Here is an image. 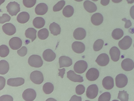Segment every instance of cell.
Returning a JSON list of instances; mask_svg holds the SVG:
<instances>
[{
    "mask_svg": "<svg viewBox=\"0 0 134 101\" xmlns=\"http://www.w3.org/2000/svg\"><path fill=\"white\" fill-rule=\"evenodd\" d=\"M28 63L29 65L31 67L39 68L42 66L43 62L40 56L37 55H33L29 57Z\"/></svg>",
    "mask_w": 134,
    "mask_h": 101,
    "instance_id": "1",
    "label": "cell"
},
{
    "mask_svg": "<svg viewBox=\"0 0 134 101\" xmlns=\"http://www.w3.org/2000/svg\"><path fill=\"white\" fill-rule=\"evenodd\" d=\"M7 11L12 16H16L20 11V5L15 1L10 2L6 7Z\"/></svg>",
    "mask_w": 134,
    "mask_h": 101,
    "instance_id": "2",
    "label": "cell"
},
{
    "mask_svg": "<svg viewBox=\"0 0 134 101\" xmlns=\"http://www.w3.org/2000/svg\"><path fill=\"white\" fill-rule=\"evenodd\" d=\"M31 81L36 84H40L42 83L44 80L43 74L39 71L35 70L32 72L30 76Z\"/></svg>",
    "mask_w": 134,
    "mask_h": 101,
    "instance_id": "3",
    "label": "cell"
},
{
    "mask_svg": "<svg viewBox=\"0 0 134 101\" xmlns=\"http://www.w3.org/2000/svg\"><path fill=\"white\" fill-rule=\"evenodd\" d=\"M88 67L87 63L84 60H80L74 64V69L76 73L82 74L83 73Z\"/></svg>",
    "mask_w": 134,
    "mask_h": 101,
    "instance_id": "4",
    "label": "cell"
},
{
    "mask_svg": "<svg viewBox=\"0 0 134 101\" xmlns=\"http://www.w3.org/2000/svg\"><path fill=\"white\" fill-rule=\"evenodd\" d=\"M22 97L26 101H32L36 98V93L33 89L28 88L25 90L22 94Z\"/></svg>",
    "mask_w": 134,
    "mask_h": 101,
    "instance_id": "5",
    "label": "cell"
},
{
    "mask_svg": "<svg viewBox=\"0 0 134 101\" xmlns=\"http://www.w3.org/2000/svg\"><path fill=\"white\" fill-rule=\"evenodd\" d=\"M98 92V89L96 84H93L89 86L87 88L86 91L87 97L90 99H93L97 96Z\"/></svg>",
    "mask_w": 134,
    "mask_h": 101,
    "instance_id": "6",
    "label": "cell"
},
{
    "mask_svg": "<svg viewBox=\"0 0 134 101\" xmlns=\"http://www.w3.org/2000/svg\"><path fill=\"white\" fill-rule=\"evenodd\" d=\"M127 82V77L123 74H120L118 75L115 78L116 85L118 88H122L125 87Z\"/></svg>",
    "mask_w": 134,
    "mask_h": 101,
    "instance_id": "7",
    "label": "cell"
},
{
    "mask_svg": "<svg viewBox=\"0 0 134 101\" xmlns=\"http://www.w3.org/2000/svg\"><path fill=\"white\" fill-rule=\"evenodd\" d=\"M132 42V39L128 36H125L119 41L118 45L122 49L125 50L128 49L131 46Z\"/></svg>",
    "mask_w": 134,
    "mask_h": 101,
    "instance_id": "8",
    "label": "cell"
},
{
    "mask_svg": "<svg viewBox=\"0 0 134 101\" xmlns=\"http://www.w3.org/2000/svg\"><path fill=\"white\" fill-rule=\"evenodd\" d=\"M99 75L98 70L95 68L90 69L86 74L87 79L90 81H94L96 80L98 78Z\"/></svg>",
    "mask_w": 134,
    "mask_h": 101,
    "instance_id": "9",
    "label": "cell"
},
{
    "mask_svg": "<svg viewBox=\"0 0 134 101\" xmlns=\"http://www.w3.org/2000/svg\"><path fill=\"white\" fill-rule=\"evenodd\" d=\"M21 39L17 37L12 38L9 41V45L12 49L17 50L20 48L22 45Z\"/></svg>",
    "mask_w": 134,
    "mask_h": 101,
    "instance_id": "10",
    "label": "cell"
},
{
    "mask_svg": "<svg viewBox=\"0 0 134 101\" xmlns=\"http://www.w3.org/2000/svg\"><path fill=\"white\" fill-rule=\"evenodd\" d=\"M109 61V58L108 55L103 53L99 55L95 61L97 64L101 66H104L107 65Z\"/></svg>",
    "mask_w": 134,
    "mask_h": 101,
    "instance_id": "11",
    "label": "cell"
},
{
    "mask_svg": "<svg viewBox=\"0 0 134 101\" xmlns=\"http://www.w3.org/2000/svg\"><path fill=\"white\" fill-rule=\"evenodd\" d=\"M3 32L7 35L12 36L16 32L15 26L12 24L7 23L2 26Z\"/></svg>",
    "mask_w": 134,
    "mask_h": 101,
    "instance_id": "12",
    "label": "cell"
},
{
    "mask_svg": "<svg viewBox=\"0 0 134 101\" xmlns=\"http://www.w3.org/2000/svg\"><path fill=\"white\" fill-rule=\"evenodd\" d=\"M42 56L43 59L46 61L51 62L54 60L56 55L55 53L52 50L47 49L43 52Z\"/></svg>",
    "mask_w": 134,
    "mask_h": 101,
    "instance_id": "13",
    "label": "cell"
},
{
    "mask_svg": "<svg viewBox=\"0 0 134 101\" xmlns=\"http://www.w3.org/2000/svg\"><path fill=\"white\" fill-rule=\"evenodd\" d=\"M122 69L126 71H130L134 68V63L131 59L127 58L123 60L121 64Z\"/></svg>",
    "mask_w": 134,
    "mask_h": 101,
    "instance_id": "14",
    "label": "cell"
},
{
    "mask_svg": "<svg viewBox=\"0 0 134 101\" xmlns=\"http://www.w3.org/2000/svg\"><path fill=\"white\" fill-rule=\"evenodd\" d=\"M67 77L70 80L77 82H81L83 81V78L80 75L76 74L72 70H70L67 72Z\"/></svg>",
    "mask_w": 134,
    "mask_h": 101,
    "instance_id": "15",
    "label": "cell"
},
{
    "mask_svg": "<svg viewBox=\"0 0 134 101\" xmlns=\"http://www.w3.org/2000/svg\"><path fill=\"white\" fill-rule=\"evenodd\" d=\"M24 82V79L22 78H11L8 80L7 84L12 87H18L23 84Z\"/></svg>",
    "mask_w": 134,
    "mask_h": 101,
    "instance_id": "16",
    "label": "cell"
},
{
    "mask_svg": "<svg viewBox=\"0 0 134 101\" xmlns=\"http://www.w3.org/2000/svg\"><path fill=\"white\" fill-rule=\"evenodd\" d=\"M72 48L73 50L75 53H81L84 52L85 47L84 44L82 42L75 41L72 43Z\"/></svg>",
    "mask_w": 134,
    "mask_h": 101,
    "instance_id": "17",
    "label": "cell"
},
{
    "mask_svg": "<svg viewBox=\"0 0 134 101\" xmlns=\"http://www.w3.org/2000/svg\"><path fill=\"white\" fill-rule=\"evenodd\" d=\"M86 33V32L84 29L82 28H78L74 30L73 36L76 39L81 40L85 38Z\"/></svg>",
    "mask_w": 134,
    "mask_h": 101,
    "instance_id": "18",
    "label": "cell"
},
{
    "mask_svg": "<svg viewBox=\"0 0 134 101\" xmlns=\"http://www.w3.org/2000/svg\"><path fill=\"white\" fill-rule=\"evenodd\" d=\"M59 63L60 68L64 67H68L72 64L71 59L68 57L62 56L59 58Z\"/></svg>",
    "mask_w": 134,
    "mask_h": 101,
    "instance_id": "19",
    "label": "cell"
},
{
    "mask_svg": "<svg viewBox=\"0 0 134 101\" xmlns=\"http://www.w3.org/2000/svg\"><path fill=\"white\" fill-rule=\"evenodd\" d=\"M102 84L105 89L107 90L111 89L114 86V81L113 78L109 76L105 77L102 80Z\"/></svg>",
    "mask_w": 134,
    "mask_h": 101,
    "instance_id": "20",
    "label": "cell"
},
{
    "mask_svg": "<svg viewBox=\"0 0 134 101\" xmlns=\"http://www.w3.org/2000/svg\"><path fill=\"white\" fill-rule=\"evenodd\" d=\"M48 8L47 5L45 3H40L36 6L35 9V12L38 15H43L47 12Z\"/></svg>",
    "mask_w": 134,
    "mask_h": 101,
    "instance_id": "21",
    "label": "cell"
},
{
    "mask_svg": "<svg viewBox=\"0 0 134 101\" xmlns=\"http://www.w3.org/2000/svg\"><path fill=\"white\" fill-rule=\"evenodd\" d=\"M109 54L111 59L113 61L117 62L119 60L120 52L117 47L114 46L112 47L110 50Z\"/></svg>",
    "mask_w": 134,
    "mask_h": 101,
    "instance_id": "22",
    "label": "cell"
},
{
    "mask_svg": "<svg viewBox=\"0 0 134 101\" xmlns=\"http://www.w3.org/2000/svg\"><path fill=\"white\" fill-rule=\"evenodd\" d=\"M103 20V18L102 15L98 13L93 14L91 18L92 23L95 26H98L101 24Z\"/></svg>",
    "mask_w": 134,
    "mask_h": 101,
    "instance_id": "23",
    "label": "cell"
},
{
    "mask_svg": "<svg viewBox=\"0 0 134 101\" xmlns=\"http://www.w3.org/2000/svg\"><path fill=\"white\" fill-rule=\"evenodd\" d=\"M83 5L85 9L89 13L94 12L97 10V7L96 4L90 1H85Z\"/></svg>",
    "mask_w": 134,
    "mask_h": 101,
    "instance_id": "24",
    "label": "cell"
},
{
    "mask_svg": "<svg viewBox=\"0 0 134 101\" xmlns=\"http://www.w3.org/2000/svg\"><path fill=\"white\" fill-rule=\"evenodd\" d=\"M30 15L26 12H22L19 13L17 17V20L20 23H25L29 20Z\"/></svg>",
    "mask_w": 134,
    "mask_h": 101,
    "instance_id": "25",
    "label": "cell"
},
{
    "mask_svg": "<svg viewBox=\"0 0 134 101\" xmlns=\"http://www.w3.org/2000/svg\"><path fill=\"white\" fill-rule=\"evenodd\" d=\"M49 29L51 33L54 36L60 34L61 32V28L58 24L53 22L49 26Z\"/></svg>",
    "mask_w": 134,
    "mask_h": 101,
    "instance_id": "26",
    "label": "cell"
},
{
    "mask_svg": "<svg viewBox=\"0 0 134 101\" xmlns=\"http://www.w3.org/2000/svg\"><path fill=\"white\" fill-rule=\"evenodd\" d=\"M37 31L34 28H29L25 31V34L26 37L31 39L32 42L36 38Z\"/></svg>",
    "mask_w": 134,
    "mask_h": 101,
    "instance_id": "27",
    "label": "cell"
},
{
    "mask_svg": "<svg viewBox=\"0 0 134 101\" xmlns=\"http://www.w3.org/2000/svg\"><path fill=\"white\" fill-rule=\"evenodd\" d=\"M33 24L35 28L40 29L44 26L45 24V21L42 17H37L33 20Z\"/></svg>",
    "mask_w": 134,
    "mask_h": 101,
    "instance_id": "28",
    "label": "cell"
},
{
    "mask_svg": "<svg viewBox=\"0 0 134 101\" xmlns=\"http://www.w3.org/2000/svg\"><path fill=\"white\" fill-rule=\"evenodd\" d=\"M9 69L8 63L5 60H1L0 61V74L4 75L6 74Z\"/></svg>",
    "mask_w": 134,
    "mask_h": 101,
    "instance_id": "29",
    "label": "cell"
},
{
    "mask_svg": "<svg viewBox=\"0 0 134 101\" xmlns=\"http://www.w3.org/2000/svg\"><path fill=\"white\" fill-rule=\"evenodd\" d=\"M62 12L64 16L66 17H69L73 15L74 13V9L71 6L67 5L64 8Z\"/></svg>",
    "mask_w": 134,
    "mask_h": 101,
    "instance_id": "30",
    "label": "cell"
},
{
    "mask_svg": "<svg viewBox=\"0 0 134 101\" xmlns=\"http://www.w3.org/2000/svg\"><path fill=\"white\" fill-rule=\"evenodd\" d=\"M124 32L121 29L117 28L113 31L111 36L115 40H119L124 35Z\"/></svg>",
    "mask_w": 134,
    "mask_h": 101,
    "instance_id": "31",
    "label": "cell"
},
{
    "mask_svg": "<svg viewBox=\"0 0 134 101\" xmlns=\"http://www.w3.org/2000/svg\"><path fill=\"white\" fill-rule=\"evenodd\" d=\"M54 87L53 84L50 82H47L43 85V92L46 94L51 93L53 91Z\"/></svg>",
    "mask_w": 134,
    "mask_h": 101,
    "instance_id": "32",
    "label": "cell"
},
{
    "mask_svg": "<svg viewBox=\"0 0 134 101\" xmlns=\"http://www.w3.org/2000/svg\"><path fill=\"white\" fill-rule=\"evenodd\" d=\"M49 32L48 30L46 28H42L39 30L37 33L38 38L41 40H44L48 37Z\"/></svg>",
    "mask_w": 134,
    "mask_h": 101,
    "instance_id": "33",
    "label": "cell"
},
{
    "mask_svg": "<svg viewBox=\"0 0 134 101\" xmlns=\"http://www.w3.org/2000/svg\"><path fill=\"white\" fill-rule=\"evenodd\" d=\"M9 50L6 45H2L0 46V56L2 57H5L9 54Z\"/></svg>",
    "mask_w": 134,
    "mask_h": 101,
    "instance_id": "34",
    "label": "cell"
},
{
    "mask_svg": "<svg viewBox=\"0 0 134 101\" xmlns=\"http://www.w3.org/2000/svg\"><path fill=\"white\" fill-rule=\"evenodd\" d=\"M104 43V41L102 39H99L96 40L93 45L94 50L97 51L100 50L103 47Z\"/></svg>",
    "mask_w": 134,
    "mask_h": 101,
    "instance_id": "35",
    "label": "cell"
},
{
    "mask_svg": "<svg viewBox=\"0 0 134 101\" xmlns=\"http://www.w3.org/2000/svg\"><path fill=\"white\" fill-rule=\"evenodd\" d=\"M118 98L121 101H127L129 99V94L126 91L124 90L119 91L118 94Z\"/></svg>",
    "mask_w": 134,
    "mask_h": 101,
    "instance_id": "36",
    "label": "cell"
},
{
    "mask_svg": "<svg viewBox=\"0 0 134 101\" xmlns=\"http://www.w3.org/2000/svg\"><path fill=\"white\" fill-rule=\"evenodd\" d=\"M65 1L64 0H61L59 1L54 5L53 8L54 12H57L61 10L65 4Z\"/></svg>",
    "mask_w": 134,
    "mask_h": 101,
    "instance_id": "37",
    "label": "cell"
},
{
    "mask_svg": "<svg viewBox=\"0 0 134 101\" xmlns=\"http://www.w3.org/2000/svg\"><path fill=\"white\" fill-rule=\"evenodd\" d=\"M110 98L111 94L110 93L106 92L103 93L99 96L98 101H109Z\"/></svg>",
    "mask_w": 134,
    "mask_h": 101,
    "instance_id": "38",
    "label": "cell"
},
{
    "mask_svg": "<svg viewBox=\"0 0 134 101\" xmlns=\"http://www.w3.org/2000/svg\"><path fill=\"white\" fill-rule=\"evenodd\" d=\"M36 0H23L24 5L27 8H31L35 4Z\"/></svg>",
    "mask_w": 134,
    "mask_h": 101,
    "instance_id": "39",
    "label": "cell"
},
{
    "mask_svg": "<svg viewBox=\"0 0 134 101\" xmlns=\"http://www.w3.org/2000/svg\"><path fill=\"white\" fill-rule=\"evenodd\" d=\"M11 19V17L6 13L3 14L2 16L0 17V23L3 24L6 22H9Z\"/></svg>",
    "mask_w": 134,
    "mask_h": 101,
    "instance_id": "40",
    "label": "cell"
},
{
    "mask_svg": "<svg viewBox=\"0 0 134 101\" xmlns=\"http://www.w3.org/2000/svg\"><path fill=\"white\" fill-rule=\"evenodd\" d=\"M85 90V87L82 84H79L77 85L75 88L76 93L79 95L82 94L84 92Z\"/></svg>",
    "mask_w": 134,
    "mask_h": 101,
    "instance_id": "41",
    "label": "cell"
},
{
    "mask_svg": "<svg viewBox=\"0 0 134 101\" xmlns=\"http://www.w3.org/2000/svg\"><path fill=\"white\" fill-rule=\"evenodd\" d=\"M27 49L25 46L22 47L17 51L18 54L20 56L23 57L25 56L27 52Z\"/></svg>",
    "mask_w": 134,
    "mask_h": 101,
    "instance_id": "42",
    "label": "cell"
},
{
    "mask_svg": "<svg viewBox=\"0 0 134 101\" xmlns=\"http://www.w3.org/2000/svg\"><path fill=\"white\" fill-rule=\"evenodd\" d=\"M0 101H13V98L11 96L6 95L1 96L0 97Z\"/></svg>",
    "mask_w": 134,
    "mask_h": 101,
    "instance_id": "43",
    "label": "cell"
},
{
    "mask_svg": "<svg viewBox=\"0 0 134 101\" xmlns=\"http://www.w3.org/2000/svg\"><path fill=\"white\" fill-rule=\"evenodd\" d=\"M122 20L125 22V27L126 28H128L131 26L132 25L131 22L130 20H127L126 18H124L122 19Z\"/></svg>",
    "mask_w": 134,
    "mask_h": 101,
    "instance_id": "44",
    "label": "cell"
},
{
    "mask_svg": "<svg viewBox=\"0 0 134 101\" xmlns=\"http://www.w3.org/2000/svg\"><path fill=\"white\" fill-rule=\"evenodd\" d=\"M5 80L3 77L0 76V90L2 89L5 86Z\"/></svg>",
    "mask_w": 134,
    "mask_h": 101,
    "instance_id": "45",
    "label": "cell"
},
{
    "mask_svg": "<svg viewBox=\"0 0 134 101\" xmlns=\"http://www.w3.org/2000/svg\"><path fill=\"white\" fill-rule=\"evenodd\" d=\"M59 72L58 73L59 76H60L62 78L63 77L65 73V68H63L62 69H58Z\"/></svg>",
    "mask_w": 134,
    "mask_h": 101,
    "instance_id": "46",
    "label": "cell"
},
{
    "mask_svg": "<svg viewBox=\"0 0 134 101\" xmlns=\"http://www.w3.org/2000/svg\"><path fill=\"white\" fill-rule=\"evenodd\" d=\"M130 14L131 17L134 19V5L132 6L130 8Z\"/></svg>",
    "mask_w": 134,
    "mask_h": 101,
    "instance_id": "47",
    "label": "cell"
},
{
    "mask_svg": "<svg viewBox=\"0 0 134 101\" xmlns=\"http://www.w3.org/2000/svg\"><path fill=\"white\" fill-rule=\"evenodd\" d=\"M76 99H77L78 100L81 101V97H80L77 96L76 95H74L72 96L70 100H75V99H76V100H77Z\"/></svg>",
    "mask_w": 134,
    "mask_h": 101,
    "instance_id": "48",
    "label": "cell"
},
{
    "mask_svg": "<svg viewBox=\"0 0 134 101\" xmlns=\"http://www.w3.org/2000/svg\"><path fill=\"white\" fill-rule=\"evenodd\" d=\"M110 2V0H101L100 3L103 6H106L108 5Z\"/></svg>",
    "mask_w": 134,
    "mask_h": 101,
    "instance_id": "49",
    "label": "cell"
},
{
    "mask_svg": "<svg viewBox=\"0 0 134 101\" xmlns=\"http://www.w3.org/2000/svg\"><path fill=\"white\" fill-rule=\"evenodd\" d=\"M112 1L115 3H119L121 2L122 0H111Z\"/></svg>",
    "mask_w": 134,
    "mask_h": 101,
    "instance_id": "50",
    "label": "cell"
},
{
    "mask_svg": "<svg viewBox=\"0 0 134 101\" xmlns=\"http://www.w3.org/2000/svg\"><path fill=\"white\" fill-rule=\"evenodd\" d=\"M128 3L132 4L134 3V0H126Z\"/></svg>",
    "mask_w": 134,
    "mask_h": 101,
    "instance_id": "51",
    "label": "cell"
},
{
    "mask_svg": "<svg viewBox=\"0 0 134 101\" xmlns=\"http://www.w3.org/2000/svg\"><path fill=\"white\" fill-rule=\"evenodd\" d=\"M75 1L77 2H81L83 1V0H74Z\"/></svg>",
    "mask_w": 134,
    "mask_h": 101,
    "instance_id": "52",
    "label": "cell"
},
{
    "mask_svg": "<svg viewBox=\"0 0 134 101\" xmlns=\"http://www.w3.org/2000/svg\"><path fill=\"white\" fill-rule=\"evenodd\" d=\"M92 0V1H97L98 0Z\"/></svg>",
    "mask_w": 134,
    "mask_h": 101,
    "instance_id": "53",
    "label": "cell"
},
{
    "mask_svg": "<svg viewBox=\"0 0 134 101\" xmlns=\"http://www.w3.org/2000/svg\"><path fill=\"white\" fill-rule=\"evenodd\" d=\"M133 46H134V45H133Z\"/></svg>",
    "mask_w": 134,
    "mask_h": 101,
    "instance_id": "54",
    "label": "cell"
}]
</instances>
